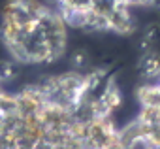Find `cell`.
I'll return each instance as SVG.
<instances>
[{
    "mask_svg": "<svg viewBox=\"0 0 160 149\" xmlns=\"http://www.w3.org/2000/svg\"><path fill=\"white\" fill-rule=\"evenodd\" d=\"M0 62V149H154L117 125L111 72H64L12 89Z\"/></svg>",
    "mask_w": 160,
    "mask_h": 149,
    "instance_id": "6da1fadb",
    "label": "cell"
},
{
    "mask_svg": "<svg viewBox=\"0 0 160 149\" xmlns=\"http://www.w3.org/2000/svg\"><path fill=\"white\" fill-rule=\"evenodd\" d=\"M0 40L13 62L49 64L66 51L68 23L40 0H10L2 10Z\"/></svg>",
    "mask_w": 160,
    "mask_h": 149,
    "instance_id": "7a4b0ae2",
    "label": "cell"
},
{
    "mask_svg": "<svg viewBox=\"0 0 160 149\" xmlns=\"http://www.w3.org/2000/svg\"><path fill=\"white\" fill-rule=\"evenodd\" d=\"M158 0H53L68 27L85 32L130 34L136 30V12Z\"/></svg>",
    "mask_w": 160,
    "mask_h": 149,
    "instance_id": "3957f363",
    "label": "cell"
},
{
    "mask_svg": "<svg viewBox=\"0 0 160 149\" xmlns=\"http://www.w3.org/2000/svg\"><path fill=\"white\" fill-rule=\"evenodd\" d=\"M138 102L139 110L124 128L130 136L160 149V76L138 89Z\"/></svg>",
    "mask_w": 160,
    "mask_h": 149,
    "instance_id": "277c9868",
    "label": "cell"
},
{
    "mask_svg": "<svg viewBox=\"0 0 160 149\" xmlns=\"http://www.w3.org/2000/svg\"><path fill=\"white\" fill-rule=\"evenodd\" d=\"M139 74L141 78L152 81L160 76V55L154 53V51H149L141 57L139 60Z\"/></svg>",
    "mask_w": 160,
    "mask_h": 149,
    "instance_id": "5b68a950",
    "label": "cell"
}]
</instances>
